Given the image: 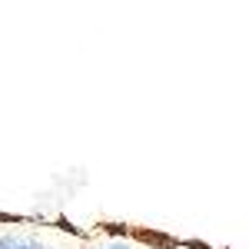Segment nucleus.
<instances>
[{
	"label": "nucleus",
	"mask_w": 249,
	"mask_h": 249,
	"mask_svg": "<svg viewBox=\"0 0 249 249\" xmlns=\"http://www.w3.org/2000/svg\"><path fill=\"white\" fill-rule=\"evenodd\" d=\"M10 249H47L40 239L34 236H17V232H10Z\"/></svg>",
	"instance_id": "f257e3e1"
},
{
	"label": "nucleus",
	"mask_w": 249,
	"mask_h": 249,
	"mask_svg": "<svg viewBox=\"0 0 249 249\" xmlns=\"http://www.w3.org/2000/svg\"><path fill=\"white\" fill-rule=\"evenodd\" d=\"M103 249H133L130 243H123V239H113V243H107Z\"/></svg>",
	"instance_id": "f03ea898"
},
{
	"label": "nucleus",
	"mask_w": 249,
	"mask_h": 249,
	"mask_svg": "<svg viewBox=\"0 0 249 249\" xmlns=\"http://www.w3.org/2000/svg\"><path fill=\"white\" fill-rule=\"evenodd\" d=\"M0 249H10V232H0Z\"/></svg>",
	"instance_id": "7ed1b4c3"
},
{
	"label": "nucleus",
	"mask_w": 249,
	"mask_h": 249,
	"mask_svg": "<svg viewBox=\"0 0 249 249\" xmlns=\"http://www.w3.org/2000/svg\"><path fill=\"white\" fill-rule=\"evenodd\" d=\"M93 249H103V246H93Z\"/></svg>",
	"instance_id": "20e7f679"
}]
</instances>
